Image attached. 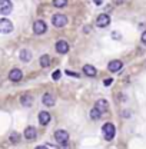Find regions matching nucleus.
Masks as SVG:
<instances>
[{
    "mask_svg": "<svg viewBox=\"0 0 146 149\" xmlns=\"http://www.w3.org/2000/svg\"><path fill=\"white\" fill-rule=\"evenodd\" d=\"M30 59H32V53H30L29 50L23 49V50L20 52V60H23V62H29Z\"/></svg>",
    "mask_w": 146,
    "mask_h": 149,
    "instance_id": "18",
    "label": "nucleus"
},
{
    "mask_svg": "<svg viewBox=\"0 0 146 149\" xmlns=\"http://www.w3.org/2000/svg\"><path fill=\"white\" fill-rule=\"evenodd\" d=\"M20 102H22L23 106H30L33 100H32V96H30V95H23V96L20 97Z\"/></svg>",
    "mask_w": 146,
    "mask_h": 149,
    "instance_id": "16",
    "label": "nucleus"
},
{
    "mask_svg": "<svg viewBox=\"0 0 146 149\" xmlns=\"http://www.w3.org/2000/svg\"><path fill=\"white\" fill-rule=\"evenodd\" d=\"M56 50H57V53H62V55L67 53L69 52V43L65 42V40H59L56 43Z\"/></svg>",
    "mask_w": 146,
    "mask_h": 149,
    "instance_id": "8",
    "label": "nucleus"
},
{
    "mask_svg": "<svg viewBox=\"0 0 146 149\" xmlns=\"http://www.w3.org/2000/svg\"><path fill=\"white\" fill-rule=\"evenodd\" d=\"M83 73L86 74V76H92V77H93V76H96L97 72H96V69H95L92 65H85V66H83Z\"/></svg>",
    "mask_w": 146,
    "mask_h": 149,
    "instance_id": "15",
    "label": "nucleus"
},
{
    "mask_svg": "<svg viewBox=\"0 0 146 149\" xmlns=\"http://www.w3.org/2000/svg\"><path fill=\"white\" fill-rule=\"evenodd\" d=\"M142 42L146 45V32H143V33H142Z\"/></svg>",
    "mask_w": 146,
    "mask_h": 149,
    "instance_id": "23",
    "label": "nucleus"
},
{
    "mask_svg": "<svg viewBox=\"0 0 146 149\" xmlns=\"http://www.w3.org/2000/svg\"><path fill=\"white\" fill-rule=\"evenodd\" d=\"M112 37H113V39H115V37H116V39H119V35H117V33H112Z\"/></svg>",
    "mask_w": 146,
    "mask_h": 149,
    "instance_id": "25",
    "label": "nucleus"
},
{
    "mask_svg": "<svg viewBox=\"0 0 146 149\" xmlns=\"http://www.w3.org/2000/svg\"><path fill=\"white\" fill-rule=\"evenodd\" d=\"M110 83H112V79H106V80H105V85H106V86H109Z\"/></svg>",
    "mask_w": 146,
    "mask_h": 149,
    "instance_id": "24",
    "label": "nucleus"
},
{
    "mask_svg": "<svg viewBox=\"0 0 146 149\" xmlns=\"http://www.w3.org/2000/svg\"><path fill=\"white\" fill-rule=\"evenodd\" d=\"M95 3H96V4H100V3H102V0H95Z\"/></svg>",
    "mask_w": 146,
    "mask_h": 149,
    "instance_id": "26",
    "label": "nucleus"
},
{
    "mask_svg": "<svg viewBox=\"0 0 146 149\" xmlns=\"http://www.w3.org/2000/svg\"><path fill=\"white\" fill-rule=\"evenodd\" d=\"M46 30H47V24L43 20H36L33 23V32L36 35H43V33H46Z\"/></svg>",
    "mask_w": 146,
    "mask_h": 149,
    "instance_id": "5",
    "label": "nucleus"
},
{
    "mask_svg": "<svg viewBox=\"0 0 146 149\" xmlns=\"http://www.w3.org/2000/svg\"><path fill=\"white\" fill-rule=\"evenodd\" d=\"M122 66H123V63L120 60H112V62H109V65H108V69H109L112 73H115V72H119L122 69Z\"/></svg>",
    "mask_w": 146,
    "mask_h": 149,
    "instance_id": "9",
    "label": "nucleus"
},
{
    "mask_svg": "<svg viewBox=\"0 0 146 149\" xmlns=\"http://www.w3.org/2000/svg\"><path fill=\"white\" fill-rule=\"evenodd\" d=\"M13 10V4L10 0H0V12L1 15H9Z\"/></svg>",
    "mask_w": 146,
    "mask_h": 149,
    "instance_id": "6",
    "label": "nucleus"
},
{
    "mask_svg": "<svg viewBox=\"0 0 146 149\" xmlns=\"http://www.w3.org/2000/svg\"><path fill=\"white\" fill-rule=\"evenodd\" d=\"M40 66L42 68H49L50 66V56L43 55L40 57Z\"/></svg>",
    "mask_w": 146,
    "mask_h": 149,
    "instance_id": "17",
    "label": "nucleus"
},
{
    "mask_svg": "<svg viewBox=\"0 0 146 149\" xmlns=\"http://www.w3.org/2000/svg\"><path fill=\"white\" fill-rule=\"evenodd\" d=\"M95 106L102 112V113H105V112L109 111V103H108V100H106V99H99V100L96 102V105H95Z\"/></svg>",
    "mask_w": 146,
    "mask_h": 149,
    "instance_id": "12",
    "label": "nucleus"
},
{
    "mask_svg": "<svg viewBox=\"0 0 146 149\" xmlns=\"http://www.w3.org/2000/svg\"><path fill=\"white\" fill-rule=\"evenodd\" d=\"M102 132H103V138L106 141H112L116 135V128L113 123H105L103 128H102Z\"/></svg>",
    "mask_w": 146,
    "mask_h": 149,
    "instance_id": "1",
    "label": "nucleus"
},
{
    "mask_svg": "<svg viewBox=\"0 0 146 149\" xmlns=\"http://www.w3.org/2000/svg\"><path fill=\"white\" fill-rule=\"evenodd\" d=\"M23 135H24V138H26V139L32 141V139H36L37 132H36V129H35L33 126H27V128L24 129V132H23Z\"/></svg>",
    "mask_w": 146,
    "mask_h": 149,
    "instance_id": "10",
    "label": "nucleus"
},
{
    "mask_svg": "<svg viewBox=\"0 0 146 149\" xmlns=\"http://www.w3.org/2000/svg\"><path fill=\"white\" fill-rule=\"evenodd\" d=\"M52 23H53L55 27H63V26L67 24V17L65 15H55L52 17Z\"/></svg>",
    "mask_w": 146,
    "mask_h": 149,
    "instance_id": "3",
    "label": "nucleus"
},
{
    "mask_svg": "<svg viewBox=\"0 0 146 149\" xmlns=\"http://www.w3.org/2000/svg\"><path fill=\"white\" fill-rule=\"evenodd\" d=\"M100 115H102V112L99 111L96 106H95V108L90 111V118H92V119H95V120H97V119L100 118Z\"/></svg>",
    "mask_w": 146,
    "mask_h": 149,
    "instance_id": "19",
    "label": "nucleus"
},
{
    "mask_svg": "<svg viewBox=\"0 0 146 149\" xmlns=\"http://www.w3.org/2000/svg\"><path fill=\"white\" fill-rule=\"evenodd\" d=\"M0 32L4 33V35L13 32V23L9 19H1L0 20Z\"/></svg>",
    "mask_w": 146,
    "mask_h": 149,
    "instance_id": "4",
    "label": "nucleus"
},
{
    "mask_svg": "<svg viewBox=\"0 0 146 149\" xmlns=\"http://www.w3.org/2000/svg\"><path fill=\"white\" fill-rule=\"evenodd\" d=\"M110 23V17L109 15H99L97 16V19H96V24L99 26V27H106V26H109Z\"/></svg>",
    "mask_w": 146,
    "mask_h": 149,
    "instance_id": "7",
    "label": "nucleus"
},
{
    "mask_svg": "<svg viewBox=\"0 0 146 149\" xmlns=\"http://www.w3.org/2000/svg\"><path fill=\"white\" fill-rule=\"evenodd\" d=\"M55 139L60 143V145L66 146V145H67V141H69V133H67L66 130H63V129L56 130L55 132Z\"/></svg>",
    "mask_w": 146,
    "mask_h": 149,
    "instance_id": "2",
    "label": "nucleus"
},
{
    "mask_svg": "<svg viewBox=\"0 0 146 149\" xmlns=\"http://www.w3.org/2000/svg\"><path fill=\"white\" fill-rule=\"evenodd\" d=\"M10 141H12L13 143H16V142H19V135H17V133H16V132L10 135Z\"/></svg>",
    "mask_w": 146,
    "mask_h": 149,
    "instance_id": "21",
    "label": "nucleus"
},
{
    "mask_svg": "<svg viewBox=\"0 0 146 149\" xmlns=\"http://www.w3.org/2000/svg\"><path fill=\"white\" fill-rule=\"evenodd\" d=\"M52 77H53V80H59L60 79V70H55L53 74H52Z\"/></svg>",
    "mask_w": 146,
    "mask_h": 149,
    "instance_id": "22",
    "label": "nucleus"
},
{
    "mask_svg": "<svg viewBox=\"0 0 146 149\" xmlns=\"http://www.w3.org/2000/svg\"><path fill=\"white\" fill-rule=\"evenodd\" d=\"M39 122H40V125H47L50 122V113L46 111L40 112L39 113Z\"/></svg>",
    "mask_w": 146,
    "mask_h": 149,
    "instance_id": "13",
    "label": "nucleus"
},
{
    "mask_svg": "<svg viewBox=\"0 0 146 149\" xmlns=\"http://www.w3.org/2000/svg\"><path fill=\"white\" fill-rule=\"evenodd\" d=\"M53 4L56 7H65L67 4V0H53Z\"/></svg>",
    "mask_w": 146,
    "mask_h": 149,
    "instance_id": "20",
    "label": "nucleus"
},
{
    "mask_svg": "<svg viewBox=\"0 0 146 149\" xmlns=\"http://www.w3.org/2000/svg\"><path fill=\"white\" fill-rule=\"evenodd\" d=\"M113 1H115V3H122L123 0H113Z\"/></svg>",
    "mask_w": 146,
    "mask_h": 149,
    "instance_id": "27",
    "label": "nucleus"
},
{
    "mask_svg": "<svg viewBox=\"0 0 146 149\" xmlns=\"http://www.w3.org/2000/svg\"><path fill=\"white\" fill-rule=\"evenodd\" d=\"M42 102H43L46 106H53V105L56 103L55 97H53L50 93H44V95H43V99H42Z\"/></svg>",
    "mask_w": 146,
    "mask_h": 149,
    "instance_id": "14",
    "label": "nucleus"
},
{
    "mask_svg": "<svg viewBox=\"0 0 146 149\" xmlns=\"http://www.w3.org/2000/svg\"><path fill=\"white\" fill-rule=\"evenodd\" d=\"M22 77H23V73H22L20 69H12L10 73H9V79H10L12 82H19Z\"/></svg>",
    "mask_w": 146,
    "mask_h": 149,
    "instance_id": "11",
    "label": "nucleus"
}]
</instances>
